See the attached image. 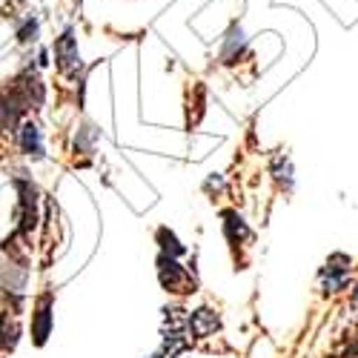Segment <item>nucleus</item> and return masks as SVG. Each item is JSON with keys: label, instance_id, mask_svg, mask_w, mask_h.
I'll list each match as a JSON object with an SVG mask.
<instances>
[{"label": "nucleus", "instance_id": "1", "mask_svg": "<svg viewBox=\"0 0 358 358\" xmlns=\"http://www.w3.org/2000/svg\"><path fill=\"white\" fill-rule=\"evenodd\" d=\"M15 189H17V232L29 235L38 227V187L23 178V172L15 175Z\"/></svg>", "mask_w": 358, "mask_h": 358}, {"label": "nucleus", "instance_id": "2", "mask_svg": "<svg viewBox=\"0 0 358 358\" xmlns=\"http://www.w3.org/2000/svg\"><path fill=\"white\" fill-rule=\"evenodd\" d=\"M158 281L166 292H175V295H187L195 287V278L189 275L187 266H181L178 258H169V255H158Z\"/></svg>", "mask_w": 358, "mask_h": 358}, {"label": "nucleus", "instance_id": "3", "mask_svg": "<svg viewBox=\"0 0 358 358\" xmlns=\"http://www.w3.org/2000/svg\"><path fill=\"white\" fill-rule=\"evenodd\" d=\"M350 255H344V252H336V255H330L327 258V264L321 266V281H324V292H341V289H347V284H350Z\"/></svg>", "mask_w": 358, "mask_h": 358}, {"label": "nucleus", "instance_id": "4", "mask_svg": "<svg viewBox=\"0 0 358 358\" xmlns=\"http://www.w3.org/2000/svg\"><path fill=\"white\" fill-rule=\"evenodd\" d=\"M55 61H57V69H61V72L78 75V69H80V52H78V41H75V29L72 26L55 41Z\"/></svg>", "mask_w": 358, "mask_h": 358}, {"label": "nucleus", "instance_id": "5", "mask_svg": "<svg viewBox=\"0 0 358 358\" xmlns=\"http://www.w3.org/2000/svg\"><path fill=\"white\" fill-rule=\"evenodd\" d=\"M17 143L23 149V155H29L32 161H43L46 158V146H43V132L35 121H23L17 127Z\"/></svg>", "mask_w": 358, "mask_h": 358}, {"label": "nucleus", "instance_id": "6", "mask_svg": "<svg viewBox=\"0 0 358 358\" xmlns=\"http://www.w3.org/2000/svg\"><path fill=\"white\" fill-rule=\"evenodd\" d=\"M15 89L26 98V103H29V109H41L43 106V98H46V89H43V83H41V78L35 75V69L29 66L17 80H15Z\"/></svg>", "mask_w": 358, "mask_h": 358}, {"label": "nucleus", "instance_id": "7", "mask_svg": "<svg viewBox=\"0 0 358 358\" xmlns=\"http://www.w3.org/2000/svg\"><path fill=\"white\" fill-rule=\"evenodd\" d=\"M52 333V295H43L32 313V341L43 347Z\"/></svg>", "mask_w": 358, "mask_h": 358}, {"label": "nucleus", "instance_id": "8", "mask_svg": "<svg viewBox=\"0 0 358 358\" xmlns=\"http://www.w3.org/2000/svg\"><path fill=\"white\" fill-rule=\"evenodd\" d=\"M218 327H221V318H218L215 310H210V307H201V310H195V313L187 318V330H189L192 336H198V338L213 336Z\"/></svg>", "mask_w": 358, "mask_h": 358}, {"label": "nucleus", "instance_id": "9", "mask_svg": "<svg viewBox=\"0 0 358 358\" xmlns=\"http://www.w3.org/2000/svg\"><path fill=\"white\" fill-rule=\"evenodd\" d=\"M244 52H247V38L241 32V26L232 23V29L224 38V46H221V61L224 64H238V57H241Z\"/></svg>", "mask_w": 358, "mask_h": 358}, {"label": "nucleus", "instance_id": "10", "mask_svg": "<svg viewBox=\"0 0 358 358\" xmlns=\"http://www.w3.org/2000/svg\"><path fill=\"white\" fill-rule=\"evenodd\" d=\"M224 232H227V238L232 244H238V241H250V227H247V221L238 215L235 210H227L224 213Z\"/></svg>", "mask_w": 358, "mask_h": 358}, {"label": "nucleus", "instance_id": "11", "mask_svg": "<svg viewBox=\"0 0 358 358\" xmlns=\"http://www.w3.org/2000/svg\"><path fill=\"white\" fill-rule=\"evenodd\" d=\"M20 341V327L9 313H0V350L12 352Z\"/></svg>", "mask_w": 358, "mask_h": 358}, {"label": "nucleus", "instance_id": "12", "mask_svg": "<svg viewBox=\"0 0 358 358\" xmlns=\"http://www.w3.org/2000/svg\"><path fill=\"white\" fill-rule=\"evenodd\" d=\"M155 241H158V247H161V255L178 258V255H184V252H187V250H184V244L178 241V235H175L169 227H161V229H158Z\"/></svg>", "mask_w": 358, "mask_h": 358}, {"label": "nucleus", "instance_id": "13", "mask_svg": "<svg viewBox=\"0 0 358 358\" xmlns=\"http://www.w3.org/2000/svg\"><path fill=\"white\" fill-rule=\"evenodd\" d=\"M95 141H98V129H95L92 124H83V127L78 129V135H75V152L89 155V152L95 149Z\"/></svg>", "mask_w": 358, "mask_h": 358}, {"label": "nucleus", "instance_id": "14", "mask_svg": "<svg viewBox=\"0 0 358 358\" xmlns=\"http://www.w3.org/2000/svg\"><path fill=\"white\" fill-rule=\"evenodd\" d=\"M273 175H275V181L289 192L292 189V164L284 158V155H275L273 158Z\"/></svg>", "mask_w": 358, "mask_h": 358}, {"label": "nucleus", "instance_id": "15", "mask_svg": "<svg viewBox=\"0 0 358 358\" xmlns=\"http://www.w3.org/2000/svg\"><path fill=\"white\" fill-rule=\"evenodd\" d=\"M17 41L20 43H35L38 41V17H26L17 26Z\"/></svg>", "mask_w": 358, "mask_h": 358}, {"label": "nucleus", "instance_id": "16", "mask_svg": "<svg viewBox=\"0 0 358 358\" xmlns=\"http://www.w3.org/2000/svg\"><path fill=\"white\" fill-rule=\"evenodd\" d=\"M203 189H206V192H213V189H224V178H218V175H215V178H210V181L203 184Z\"/></svg>", "mask_w": 358, "mask_h": 358}, {"label": "nucleus", "instance_id": "17", "mask_svg": "<svg viewBox=\"0 0 358 358\" xmlns=\"http://www.w3.org/2000/svg\"><path fill=\"white\" fill-rule=\"evenodd\" d=\"M38 64H41V66H46V64H49V55H46V49H41V55H38Z\"/></svg>", "mask_w": 358, "mask_h": 358}, {"label": "nucleus", "instance_id": "18", "mask_svg": "<svg viewBox=\"0 0 358 358\" xmlns=\"http://www.w3.org/2000/svg\"><path fill=\"white\" fill-rule=\"evenodd\" d=\"M355 301H358V287H355Z\"/></svg>", "mask_w": 358, "mask_h": 358}]
</instances>
